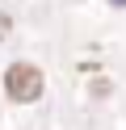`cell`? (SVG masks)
Listing matches in <instances>:
<instances>
[{
    "label": "cell",
    "mask_w": 126,
    "mask_h": 130,
    "mask_svg": "<svg viewBox=\"0 0 126 130\" xmlns=\"http://www.w3.org/2000/svg\"><path fill=\"white\" fill-rule=\"evenodd\" d=\"M4 92L13 101H38L42 96V71L34 63H13L4 71Z\"/></svg>",
    "instance_id": "1"
},
{
    "label": "cell",
    "mask_w": 126,
    "mask_h": 130,
    "mask_svg": "<svg viewBox=\"0 0 126 130\" xmlns=\"http://www.w3.org/2000/svg\"><path fill=\"white\" fill-rule=\"evenodd\" d=\"M114 4H126V0H114Z\"/></svg>",
    "instance_id": "3"
},
{
    "label": "cell",
    "mask_w": 126,
    "mask_h": 130,
    "mask_svg": "<svg viewBox=\"0 0 126 130\" xmlns=\"http://www.w3.org/2000/svg\"><path fill=\"white\" fill-rule=\"evenodd\" d=\"M4 34H8V17L0 13V38H4Z\"/></svg>",
    "instance_id": "2"
}]
</instances>
